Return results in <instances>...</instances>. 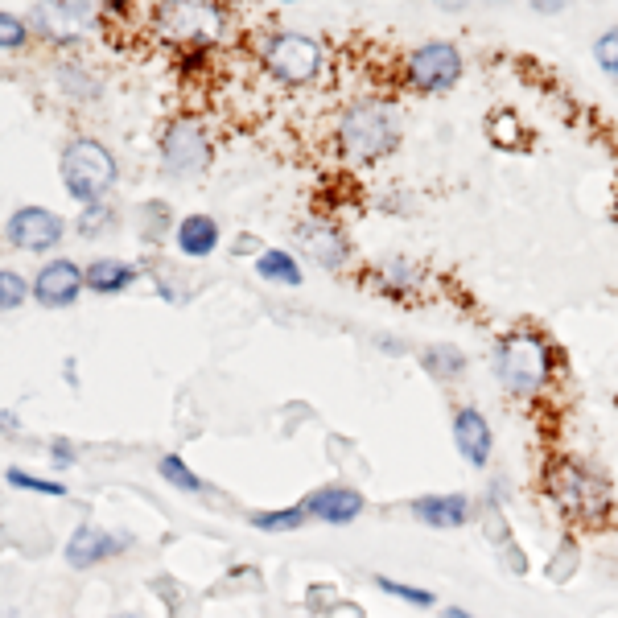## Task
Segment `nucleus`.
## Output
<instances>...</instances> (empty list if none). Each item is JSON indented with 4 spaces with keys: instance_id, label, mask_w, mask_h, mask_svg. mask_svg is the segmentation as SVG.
Wrapping results in <instances>:
<instances>
[{
    "instance_id": "nucleus-1",
    "label": "nucleus",
    "mask_w": 618,
    "mask_h": 618,
    "mask_svg": "<svg viewBox=\"0 0 618 618\" xmlns=\"http://www.w3.org/2000/svg\"><path fill=\"white\" fill-rule=\"evenodd\" d=\"M396 112L388 103H355V108L342 116V149L351 161H380L384 153L396 149Z\"/></svg>"
},
{
    "instance_id": "nucleus-2",
    "label": "nucleus",
    "mask_w": 618,
    "mask_h": 618,
    "mask_svg": "<svg viewBox=\"0 0 618 618\" xmlns=\"http://www.w3.org/2000/svg\"><path fill=\"white\" fill-rule=\"evenodd\" d=\"M62 182L79 202L95 206L116 182V157L99 141H91V136H79V141H71L62 153Z\"/></svg>"
},
{
    "instance_id": "nucleus-3",
    "label": "nucleus",
    "mask_w": 618,
    "mask_h": 618,
    "mask_svg": "<svg viewBox=\"0 0 618 618\" xmlns=\"http://www.w3.org/2000/svg\"><path fill=\"white\" fill-rule=\"evenodd\" d=\"M499 380L507 392H520V396H536L548 380V347L536 334H507L499 342Z\"/></svg>"
},
{
    "instance_id": "nucleus-4",
    "label": "nucleus",
    "mask_w": 618,
    "mask_h": 618,
    "mask_svg": "<svg viewBox=\"0 0 618 618\" xmlns=\"http://www.w3.org/2000/svg\"><path fill=\"white\" fill-rule=\"evenodd\" d=\"M264 62H268V71L277 79L305 83V79H314L322 71L326 50L314 38H305V33H277V38L268 42V50H264Z\"/></svg>"
},
{
    "instance_id": "nucleus-5",
    "label": "nucleus",
    "mask_w": 618,
    "mask_h": 618,
    "mask_svg": "<svg viewBox=\"0 0 618 618\" xmlns=\"http://www.w3.org/2000/svg\"><path fill=\"white\" fill-rule=\"evenodd\" d=\"M462 75V54L450 42H429L408 54V79L421 91H450Z\"/></svg>"
},
{
    "instance_id": "nucleus-6",
    "label": "nucleus",
    "mask_w": 618,
    "mask_h": 618,
    "mask_svg": "<svg viewBox=\"0 0 618 618\" xmlns=\"http://www.w3.org/2000/svg\"><path fill=\"white\" fill-rule=\"evenodd\" d=\"M62 231H66V223L54 211H46V206H21L5 227L9 244L21 252H50L62 239Z\"/></svg>"
},
{
    "instance_id": "nucleus-7",
    "label": "nucleus",
    "mask_w": 618,
    "mask_h": 618,
    "mask_svg": "<svg viewBox=\"0 0 618 618\" xmlns=\"http://www.w3.org/2000/svg\"><path fill=\"white\" fill-rule=\"evenodd\" d=\"M161 157L169 165V174H198V169H206V161H211V149H206V136L194 120H178L165 132Z\"/></svg>"
},
{
    "instance_id": "nucleus-8",
    "label": "nucleus",
    "mask_w": 618,
    "mask_h": 618,
    "mask_svg": "<svg viewBox=\"0 0 618 618\" xmlns=\"http://www.w3.org/2000/svg\"><path fill=\"white\" fill-rule=\"evenodd\" d=\"M124 548H132V536H112L95 524H83V528L71 532V540H66V565L87 569V565H99V561L124 553Z\"/></svg>"
},
{
    "instance_id": "nucleus-9",
    "label": "nucleus",
    "mask_w": 618,
    "mask_h": 618,
    "mask_svg": "<svg viewBox=\"0 0 618 618\" xmlns=\"http://www.w3.org/2000/svg\"><path fill=\"white\" fill-rule=\"evenodd\" d=\"M557 495L565 503V511H573L577 520H598L610 507V495L598 478H590L586 470H565V478L557 483Z\"/></svg>"
},
{
    "instance_id": "nucleus-10",
    "label": "nucleus",
    "mask_w": 618,
    "mask_h": 618,
    "mask_svg": "<svg viewBox=\"0 0 618 618\" xmlns=\"http://www.w3.org/2000/svg\"><path fill=\"white\" fill-rule=\"evenodd\" d=\"M83 293V272L75 260H50L38 281H33V297H38L46 309H62V305H75V297Z\"/></svg>"
},
{
    "instance_id": "nucleus-11",
    "label": "nucleus",
    "mask_w": 618,
    "mask_h": 618,
    "mask_svg": "<svg viewBox=\"0 0 618 618\" xmlns=\"http://www.w3.org/2000/svg\"><path fill=\"white\" fill-rule=\"evenodd\" d=\"M301 507H305L309 515H314V520L342 528V524H355L367 503H363V495L351 491V487H322V491L309 495Z\"/></svg>"
},
{
    "instance_id": "nucleus-12",
    "label": "nucleus",
    "mask_w": 618,
    "mask_h": 618,
    "mask_svg": "<svg viewBox=\"0 0 618 618\" xmlns=\"http://www.w3.org/2000/svg\"><path fill=\"white\" fill-rule=\"evenodd\" d=\"M297 239H301V248L309 256L322 260V268H342V264H347V256H351L347 235H342L334 223H322V219H305Z\"/></svg>"
},
{
    "instance_id": "nucleus-13",
    "label": "nucleus",
    "mask_w": 618,
    "mask_h": 618,
    "mask_svg": "<svg viewBox=\"0 0 618 618\" xmlns=\"http://www.w3.org/2000/svg\"><path fill=\"white\" fill-rule=\"evenodd\" d=\"M454 445H458V454L483 470L487 458H491V425L487 417L478 408H462L458 417H454Z\"/></svg>"
},
{
    "instance_id": "nucleus-14",
    "label": "nucleus",
    "mask_w": 618,
    "mask_h": 618,
    "mask_svg": "<svg viewBox=\"0 0 618 618\" xmlns=\"http://www.w3.org/2000/svg\"><path fill=\"white\" fill-rule=\"evenodd\" d=\"M412 515H417L421 524L429 528H462L466 515H470V499L466 495H425L412 503Z\"/></svg>"
},
{
    "instance_id": "nucleus-15",
    "label": "nucleus",
    "mask_w": 618,
    "mask_h": 618,
    "mask_svg": "<svg viewBox=\"0 0 618 618\" xmlns=\"http://www.w3.org/2000/svg\"><path fill=\"white\" fill-rule=\"evenodd\" d=\"M178 239V248L190 256V260H202V256H211L219 248V223L211 215H186L174 231Z\"/></svg>"
},
{
    "instance_id": "nucleus-16",
    "label": "nucleus",
    "mask_w": 618,
    "mask_h": 618,
    "mask_svg": "<svg viewBox=\"0 0 618 618\" xmlns=\"http://www.w3.org/2000/svg\"><path fill=\"white\" fill-rule=\"evenodd\" d=\"M132 281H136V268L124 264V260H95V264L83 272V285H87L91 293H124Z\"/></svg>"
},
{
    "instance_id": "nucleus-17",
    "label": "nucleus",
    "mask_w": 618,
    "mask_h": 618,
    "mask_svg": "<svg viewBox=\"0 0 618 618\" xmlns=\"http://www.w3.org/2000/svg\"><path fill=\"white\" fill-rule=\"evenodd\" d=\"M256 272H260L264 281H277V285H301L297 260H293L289 252H281V248H272V252L256 256Z\"/></svg>"
},
{
    "instance_id": "nucleus-18",
    "label": "nucleus",
    "mask_w": 618,
    "mask_h": 618,
    "mask_svg": "<svg viewBox=\"0 0 618 618\" xmlns=\"http://www.w3.org/2000/svg\"><path fill=\"white\" fill-rule=\"evenodd\" d=\"M305 520H309L305 507H277V511L252 515V528H256V532H297Z\"/></svg>"
},
{
    "instance_id": "nucleus-19",
    "label": "nucleus",
    "mask_w": 618,
    "mask_h": 618,
    "mask_svg": "<svg viewBox=\"0 0 618 618\" xmlns=\"http://www.w3.org/2000/svg\"><path fill=\"white\" fill-rule=\"evenodd\" d=\"M157 474L165 478L169 487H178V491H186V495H198V491H202V478H198L178 454H165V458L157 462Z\"/></svg>"
},
{
    "instance_id": "nucleus-20",
    "label": "nucleus",
    "mask_w": 618,
    "mask_h": 618,
    "mask_svg": "<svg viewBox=\"0 0 618 618\" xmlns=\"http://www.w3.org/2000/svg\"><path fill=\"white\" fill-rule=\"evenodd\" d=\"M33 293V285H25L21 272L13 268H0V314H9V309L25 305V297Z\"/></svg>"
},
{
    "instance_id": "nucleus-21",
    "label": "nucleus",
    "mask_w": 618,
    "mask_h": 618,
    "mask_svg": "<svg viewBox=\"0 0 618 618\" xmlns=\"http://www.w3.org/2000/svg\"><path fill=\"white\" fill-rule=\"evenodd\" d=\"M5 483L9 487H21V491H38V495H54V499H66V487L54 483V478H38V474H25V470H9L5 474Z\"/></svg>"
},
{
    "instance_id": "nucleus-22",
    "label": "nucleus",
    "mask_w": 618,
    "mask_h": 618,
    "mask_svg": "<svg viewBox=\"0 0 618 618\" xmlns=\"http://www.w3.org/2000/svg\"><path fill=\"white\" fill-rule=\"evenodd\" d=\"M375 586H380L384 594H392V598H400V602H408V606H421V610L437 602V598H433L429 590H417V586H404V581H392V577H384V573H380V577H375Z\"/></svg>"
},
{
    "instance_id": "nucleus-23",
    "label": "nucleus",
    "mask_w": 618,
    "mask_h": 618,
    "mask_svg": "<svg viewBox=\"0 0 618 618\" xmlns=\"http://www.w3.org/2000/svg\"><path fill=\"white\" fill-rule=\"evenodd\" d=\"M462 363H466V355L458 347H429L425 351V367L437 375H454V371H462Z\"/></svg>"
},
{
    "instance_id": "nucleus-24",
    "label": "nucleus",
    "mask_w": 618,
    "mask_h": 618,
    "mask_svg": "<svg viewBox=\"0 0 618 618\" xmlns=\"http://www.w3.org/2000/svg\"><path fill=\"white\" fill-rule=\"evenodd\" d=\"M25 46V21L0 9V50H17Z\"/></svg>"
},
{
    "instance_id": "nucleus-25",
    "label": "nucleus",
    "mask_w": 618,
    "mask_h": 618,
    "mask_svg": "<svg viewBox=\"0 0 618 618\" xmlns=\"http://www.w3.org/2000/svg\"><path fill=\"white\" fill-rule=\"evenodd\" d=\"M594 58L602 62V71L618 79V33H602L598 46H594Z\"/></svg>"
},
{
    "instance_id": "nucleus-26",
    "label": "nucleus",
    "mask_w": 618,
    "mask_h": 618,
    "mask_svg": "<svg viewBox=\"0 0 618 618\" xmlns=\"http://www.w3.org/2000/svg\"><path fill=\"white\" fill-rule=\"evenodd\" d=\"M50 454H54V462H62V466H66V462H71V458H75V450H71V441H54V445H50Z\"/></svg>"
},
{
    "instance_id": "nucleus-27",
    "label": "nucleus",
    "mask_w": 618,
    "mask_h": 618,
    "mask_svg": "<svg viewBox=\"0 0 618 618\" xmlns=\"http://www.w3.org/2000/svg\"><path fill=\"white\" fill-rule=\"evenodd\" d=\"M445 618H474L470 610H462V606H450V610H445Z\"/></svg>"
}]
</instances>
